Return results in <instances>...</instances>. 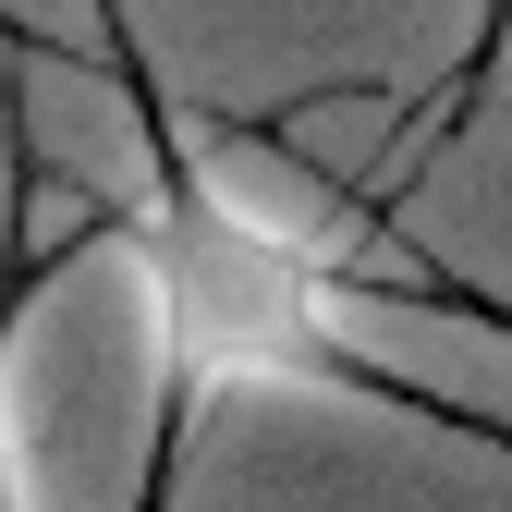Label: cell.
<instances>
[{"instance_id":"obj_1","label":"cell","mask_w":512,"mask_h":512,"mask_svg":"<svg viewBox=\"0 0 512 512\" xmlns=\"http://www.w3.org/2000/svg\"><path fill=\"white\" fill-rule=\"evenodd\" d=\"M86 13H98V74H110L122 122H135V196H86V244H122L147 342H159V439H147L135 512H171L183 452H196L220 391H342V403L476 427L464 403L415 391L403 366H378L354 342V269L330 244L281 232L269 208H244L208 171V147L183 135V110L147 61V25L122 0H86Z\"/></svg>"},{"instance_id":"obj_2","label":"cell","mask_w":512,"mask_h":512,"mask_svg":"<svg viewBox=\"0 0 512 512\" xmlns=\"http://www.w3.org/2000/svg\"><path fill=\"white\" fill-rule=\"evenodd\" d=\"M86 244V232H74ZM74 244H37V135H25V98L0 86V512H37L25 488V439H13V354H25V317L49 293V269Z\"/></svg>"}]
</instances>
